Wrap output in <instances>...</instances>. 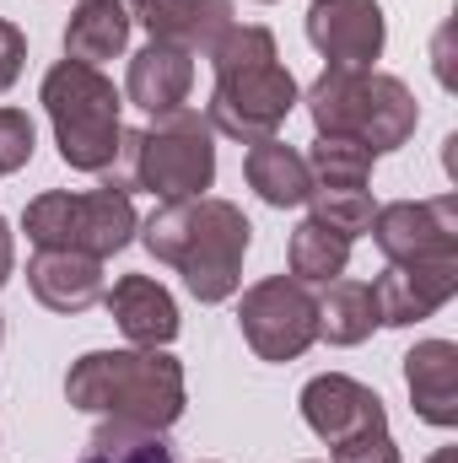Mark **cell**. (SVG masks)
I'll list each match as a JSON object with an SVG mask.
<instances>
[{
	"instance_id": "6da1fadb",
	"label": "cell",
	"mask_w": 458,
	"mask_h": 463,
	"mask_svg": "<svg viewBox=\"0 0 458 463\" xmlns=\"http://www.w3.org/2000/svg\"><path fill=\"white\" fill-rule=\"evenodd\" d=\"M140 242L157 264H173L184 275L195 302L216 307V302L237 297V286H243V253L253 242V222L216 194L162 200L140 222Z\"/></svg>"
},
{
	"instance_id": "7a4b0ae2",
	"label": "cell",
	"mask_w": 458,
	"mask_h": 463,
	"mask_svg": "<svg viewBox=\"0 0 458 463\" xmlns=\"http://www.w3.org/2000/svg\"><path fill=\"white\" fill-rule=\"evenodd\" d=\"M65 399L81 415L167 431L189 404V383H184V361L167 350H87L65 372Z\"/></svg>"
},
{
	"instance_id": "3957f363",
	"label": "cell",
	"mask_w": 458,
	"mask_h": 463,
	"mask_svg": "<svg viewBox=\"0 0 458 463\" xmlns=\"http://www.w3.org/2000/svg\"><path fill=\"white\" fill-rule=\"evenodd\" d=\"M211 71H216V87H211L205 118L227 140H243V146L270 140L291 118V109L302 103L297 76L275 54V33L259 27V22L232 27L216 43V54H211Z\"/></svg>"
},
{
	"instance_id": "277c9868",
	"label": "cell",
	"mask_w": 458,
	"mask_h": 463,
	"mask_svg": "<svg viewBox=\"0 0 458 463\" xmlns=\"http://www.w3.org/2000/svg\"><path fill=\"white\" fill-rule=\"evenodd\" d=\"M308 114L319 135H340L367 146L372 156L410 146L415 124H421V103L415 92L388 76V71H350V65H329L313 87H308Z\"/></svg>"
},
{
	"instance_id": "5b68a950",
	"label": "cell",
	"mask_w": 458,
	"mask_h": 463,
	"mask_svg": "<svg viewBox=\"0 0 458 463\" xmlns=\"http://www.w3.org/2000/svg\"><path fill=\"white\" fill-rule=\"evenodd\" d=\"M38 103L49 109L54 146H60L65 167L103 173L114 162L119 140H124V92L98 65H81V60L49 65V76L38 87Z\"/></svg>"
},
{
	"instance_id": "8992f818",
	"label": "cell",
	"mask_w": 458,
	"mask_h": 463,
	"mask_svg": "<svg viewBox=\"0 0 458 463\" xmlns=\"http://www.w3.org/2000/svg\"><path fill=\"white\" fill-rule=\"evenodd\" d=\"M22 232L33 248H60V253H87V259H114L119 248H129V237L140 232V216L129 205V194L119 189H49L38 200H27Z\"/></svg>"
},
{
	"instance_id": "52a82bcc",
	"label": "cell",
	"mask_w": 458,
	"mask_h": 463,
	"mask_svg": "<svg viewBox=\"0 0 458 463\" xmlns=\"http://www.w3.org/2000/svg\"><path fill=\"white\" fill-rule=\"evenodd\" d=\"M216 184V129L200 109L157 114L135 140V189L157 200H200Z\"/></svg>"
},
{
	"instance_id": "ba28073f",
	"label": "cell",
	"mask_w": 458,
	"mask_h": 463,
	"mask_svg": "<svg viewBox=\"0 0 458 463\" xmlns=\"http://www.w3.org/2000/svg\"><path fill=\"white\" fill-rule=\"evenodd\" d=\"M237 329L259 361H297L319 340V297L297 275H264L237 302Z\"/></svg>"
},
{
	"instance_id": "9c48e42d",
	"label": "cell",
	"mask_w": 458,
	"mask_h": 463,
	"mask_svg": "<svg viewBox=\"0 0 458 463\" xmlns=\"http://www.w3.org/2000/svg\"><path fill=\"white\" fill-rule=\"evenodd\" d=\"M372 242L388 264H426V259H458V194L432 200H394L377 205Z\"/></svg>"
},
{
	"instance_id": "30bf717a",
	"label": "cell",
	"mask_w": 458,
	"mask_h": 463,
	"mask_svg": "<svg viewBox=\"0 0 458 463\" xmlns=\"http://www.w3.org/2000/svg\"><path fill=\"white\" fill-rule=\"evenodd\" d=\"M297 404H302L308 431L329 448H340L350 437H367V431H388V410H383L377 388H367L345 372H319Z\"/></svg>"
},
{
	"instance_id": "8fae6325",
	"label": "cell",
	"mask_w": 458,
	"mask_h": 463,
	"mask_svg": "<svg viewBox=\"0 0 458 463\" xmlns=\"http://www.w3.org/2000/svg\"><path fill=\"white\" fill-rule=\"evenodd\" d=\"M383 5L377 0H313L308 5V43L350 71H372L383 60Z\"/></svg>"
},
{
	"instance_id": "7c38bea8",
	"label": "cell",
	"mask_w": 458,
	"mask_h": 463,
	"mask_svg": "<svg viewBox=\"0 0 458 463\" xmlns=\"http://www.w3.org/2000/svg\"><path fill=\"white\" fill-rule=\"evenodd\" d=\"M458 297V259H426V264H388L372 280V302H377V324L388 329H410L432 313H443Z\"/></svg>"
},
{
	"instance_id": "4fadbf2b",
	"label": "cell",
	"mask_w": 458,
	"mask_h": 463,
	"mask_svg": "<svg viewBox=\"0 0 458 463\" xmlns=\"http://www.w3.org/2000/svg\"><path fill=\"white\" fill-rule=\"evenodd\" d=\"M129 22H140L157 43H178L200 60L216 54V43L237 27L232 0H124Z\"/></svg>"
},
{
	"instance_id": "5bb4252c",
	"label": "cell",
	"mask_w": 458,
	"mask_h": 463,
	"mask_svg": "<svg viewBox=\"0 0 458 463\" xmlns=\"http://www.w3.org/2000/svg\"><path fill=\"white\" fill-rule=\"evenodd\" d=\"M109 318L119 324V335L140 350H162L178 340V302L162 280L151 275H119L114 291H103Z\"/></svg>"
},
{
	"instance_id": "9a60e30c",
	"label": "cell",
	"mask_w": 458,
	"mask_h": 463,
	"mask_svg": "<svg viewBox=\"0 0 458 463\" xmlns=\"http://www.w3.org/2000/svg\"><path fill=\"white\" fill-rule=\"evenodd\" d=\"M27 291L38 297V307L49 313H87L103 302V259L87 253H60V248H38L27 259Z\"/></svg>"
},
{
	"instance_id": "2e32d148",
	"label": "cell",
	"mask_w": 458,
	"mask_h": 463,
	"mask_svg": "<svg viewBox=\"0 0 458 463\" xmlns=\"http://www.w3.org/2000/svg\"><path fill=\"white\" fill-rule=\"evenodd\" d=\"M189 87H195V54L178 49V43H146L135 60H129V76H124V98L146 114H173L189 103Z\"/></svg>"
},
{
	"instance_id": "e0dca14e",
	"label": "cell",
	"mask_w": 458,
	"mask_h": 463,
	"mask_svg": "<svg viewBox=\"0 0 458 463\" xmlns=\"http://www.w3.org/2000/svg\"><path fill=\"white\" fill-rule=\"evenodd\" d=\"M405 388L426 426L453 431L458 426V345L453 340H421L405 355Z\"/></svg>"
},
{
	"instance_id": "ac0fdd59",
	"label": "cell",
	"mask_w": 458,
	"mask_h": 463,
	"mask_svg": "<svg viewBox=\"0 0 458 463\" xmlns=\"http://www.w3.org/2000/svg\"><path fill=\"white\" fill-rule=\"evenodd\" d=\"M243 178H248V189H253L264 205H275V211H297V205H308V194H313V173H308L302 151L286 146V140H275V135L248 146Z\"/></svg>"
},
{
	"instance_id": "d6986e66",
	"label": "cell",
	"mask_w": 458,
	"mask_h": 463,
	"mask_svg": "<svg viewBox=\"0 0 458 463\" xmlns=\"http://www.w3.org/2000/svg\"><path fill=\"white\" fill-rule=\"evenodd\" d=\"M129 11L124 0H81L65 22V60H81V65H103L119 60L129 49Z\"/></svg>"
},
{
	"instance_id": "ffe728a7",
	"label": "cell",
	"mask_w": 458,
	"mask_h": 463,
	"mask_svg": "<svg viewBox=\"0 0 458 463\" xmlns=\"http://www.w3.org/2000/svg\"><path fill=\"white\" fill-rule=\"evenodd\" d=\"M372 329H377L372 286L350 280V275L329 280L324 297H319V340H329V345H361V340H372Z\"/></svg>"
},
{
	"instance_id": "44dd1931",
	"label": "cell",
	"mask_w": 458,
	"mask_h": 463,
	"mask_svg": "<svg viewBox=\"0 0 458 463\" xmlns=\"http://www.w3.org/2000/svg\"><path fill=\"white\" fill-rule=\"evenodd\" d=\"M286 259H291V275H297L302 286H329V280H340L345 264H350V237L319 227V222L308 216V222H297V232H291Z\"/></svg>"
},
{
	"instance_id": "7402d4cb",
	"label": "cell",
	"mask_w": 458,
	"mask_h": 463,
	"mask_svg": "<svg viewBox=\"0 0 458 463\" xmlns=\"http://www.w3.org/2000/svg\"><path fill=\"white\" fill-rule=\"evenodd\" d=\"M302 162H308V173H313V189H367L377 156H372L367 146H356V140L319 135Z\"/></svg>"
},
{
	"instance_id": "603a6c76",
	"label": "cell",
	"mask_w": 458,
	"mask_h": 463,
	"mask_svg": "<svg viewBox=\"0 0 458 463\" xmlns=\"http://www.w3.org/2000/svg\"><path fill=\"white\" fill-rule=\"evenodd\" d=\"M81 463H173V448H167L162 431L124 426V420H103V426L87 437Z\"/></svg>"
},
{
	"instance_id": "cb8c5ba5",
	"label": "cell",
	"mask_w": 458,
	"mask_h": 463,
	"mask_svg": "<svg viewBox=\"0 0 458 463\" xmlns=\"http://www.w3.org/2000/svg\"><path fill=\"white\" fill-rule=\"evenodd\" d=\"M308 211H313V222L329 232H340V237H367L372 232V216H377V200L367 194V189H313L308 194Z\"/></svg>"
},
{
	"instance_id": "d4e9b609",
	"label": "cell",
	"mask_w": 458,
	"mask_h": 463,
	"mask_svg": "<svg viewBox=\"0 0 458 463\" xmlns=\"http://www.w3.org/2000/svg\"><path fill=\"white\" fill-rule=\"evenodd\" d=\"M38 151V129L22 109H0V178L5 173H22Z\"/></svg>"
},
{
	"instance_id": "484cf974",
	"label": "cell",
	"mask_w": 458,
	"mask_h": 463,
	"mask_svg": "<svg viewBox=\"0 0 458 463\" xmlns=\"http://www.w3.org/2000/svg\"><path fill=\"white\" fill-rule=\"evenodd\" d=\"M335 463H405L399 458V442L388 431H367V437H350L340 448H329Z\"/></svg>"
},
{
	"instance_id": "4316f807",
	"label": "cell",
	"mask_w": 458,
	"mask_h": 463,
	"mask_svg": "<svg viewBox=\"0 0 458 463\" xmlns=\"http://www.w3.org/2000/svg\"><path fill=\"white\" fill-rule=\"evenodd\" d=\"M22 60H27V38H22V27L0 22V92H11V87H16Z\"/></svg>"
},
{
	"instance_id": "83f0119b",
	"label": "cell",
	"mask_w": 458,
	"mask_h": 463,
	"mask_svg": "<svg viewBox=\"0 0 458 463\" xmlns=\"http://www.w3.org/2000/svg\"><path fill=\"white\" fill-rule=\"evenodd\" d=\"M11 264H16V237H11L5 216H0V291H5V280H11Z\"/></svg>"
},
{
	"instance_id": "f1b7e54d",
	"label": "cell",
	"mask_w": 458,
	"mask_h": 463,
	"mask_svg": "<svg viewBox=\"0 0 458 463\" xmlns=\"http://www.w3.org/2000/svg\"><path fill=\"white\" fill-rule=\"evenodd\" d=\"M426 463H458V448H437V453H432Z\"/></svg>"
},
{
	"instance_id": "f546056e",
	"label": "cell",
	"mask_w": 458,
	"mask_h": 463,
	"mask_svg": "<svg viewBox=\"0 0 458 463\" xmlns=\"http://www.w3.org/2000/svg\"><path fill=\"white\" fill-rule=\"evenodd\" d=\"M259 5H275V0H259Z\"/></svg>"
},
{
	"instance_id": "4dcf8cb0",
	"label": "cell",
	"mask_w": 458,
	"mask_h": 463,
	"mask_svg": "<svg viewBox=\"0 0 458 463\" xmlns=\"http://www.w3.org/2000/svg\"><path fill=\"white\" fill-rule=\"evenodd\" d=\"M0 340H5V324H0Z\"/></svg>"
}]
</instances>
